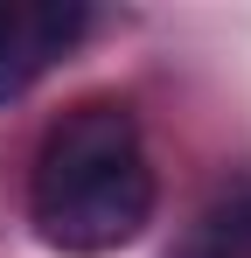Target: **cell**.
<instances>
[{
	"label": "cell",
	"instance_id": "1",
	"mask_svg": "<svg viewBox=\"0 0 251 258\" xmlns=\"http://www.w3.org/2000/svg\"><path fill=\"white\" fill-rule=\"evenodd\" d=\"M28 216L42 244L70 258H105L147 230L154 168L140 147V119L119 98H84L42 133L35 174H28Z\"/></svg>",
	"mask_w": 251,
	"mask_h": 258
},
{
	"label": "cell",
	"instance_id": "2",
	"mask_svg": "<svg viewBox=\"0 0 251 258\" xmlns=\"http://www.w3.org/2000/svg\"><path fill=\"white\" fill-rule=\"evenodd\" d=\"M91 28L77 0H0V105H14L42 70H56Z\"/></svg>",
	"mask_w": 251,
	"mask_h": 258
},
{
	"label": "cell",
	"instance_id": "3",
	"mask_svg": "<svg viewBox=\"0 0 251 258\" xmlns=\"http://www.w3.org/2000/svg\"><path fill=\"white\" fill-rule=\"evenodd\" d=\"M167 258H251V196H230V203L203 210L174 237Z\"/></svg>",
	"mask_w": 251,
	"mask_h": 258
}]
</instances>
